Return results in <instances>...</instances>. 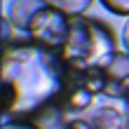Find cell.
Here are the masks:
<instances>
[{
	"label": "cell",
	"mask_w": 129,
	"mask_h": 129,
	"mask_svg": "<svg viewBox=\"0 0 129 129\" xmlns=\"http://www.w3.org/2000/svg\"><path fill=\"white\" fill-rule=\"evenodd\" d=\"M66 120L68 129H129V101L99 96L92 108Z\"/></svg>",
	"instance_id": "3"
},
{
	"label": "cell",
	"mask_w": 129,
	"mask_h": 129,
	"mask_svg": "<svg viewBox=\"0 0 129 129\" xmlns=\"http://www.w3.org/2000/svg\"><path fill=\"white\" fill-rule=\"evenodd\" d=\"M122 47H124V52H129V17L122 26Z\"/></svg>",
	"instance_id": "9"
},
{
	"label": "cell",
	"mask_w": 129,
	"mask_h": 129,
	"mask_svg": "<svg viewBox=\"0 0 129 129\" xmlns=\"http://www.w3.org/2000/svg\"><path fill=\"white\" fill-rule=\"evenodd\" d=\"M66 68L56 52L38 45L3 49V120H33L61 94Z\"/></svg>",
	"instance_id": "1"
},
{
	"label": "cell",
	"mask_w": 129,
	"mask_h": 129,
	"mask_svg": "<svg viewBox=\"0 0 129 129\" xmlns=\"http://www.w3.org/2000/svg\"><path fill=\"white\" fill-rule=\"evenodd\" d=\"M106 94L113 99H127L129 101V52H117L106 68Z\"/></svg>",
	"instance_id": "5"
},
{
	"label": "cell",
	"mask_w": 129,
	"mask_h": 129,
	"mask_svg": "<svg viewBox=\"0 0 129 129\" xmlns=\"http://www.w3.org/2000/svg\"><path fill=\"white\" fill-rule=\"evenodd\" d=\"M101 5L117 17H129V0H101Z\"/></svg>",
	"instance_id": "7"
},
{
	"label": "cell",
	"mask_w": 129,
	"mask_h": 129,
	"mask_svg": "<svg viewBox=\"0 0 129 129\" xmlns=\"http://www.w3.org/2000/svg\"><path fill=\"white\" fill-rule=\"evenodd\" d=\"M28 38L38 47L59 52L63 47L68 33H71V17L63 14L61 10L47 5L45 10H40L33 17V21L28 24Z\"/></svg>",
	"instance_id": "4"
},
{
	"label": "cell",
	"mask_w": 129,
	"mask_h": 129,
	"mask_svg": "<svg viewBox=\"0 0 129 129\" xmlns=\"http://www.w3.org/2000/svg\"><path fill=\"white\" fill-rule=\"evenodd\" d=\"M47 3L68 17H80V14H87V10H92L94 0H47Z\"/></svg>",
	"instance_id": "6"
},
{
	"label": "cell",
	"mask_w": 129,
	"mask_h": 129,
	"mask_svg": "<svg viewBox=\"0 0 129 129\" xmlns=\"http://www.w3.org/2000/svg\"><path fill=\"white\" fill-rule=\"evenodd\" d=\"M115 31L96 17H71V33L63 47L56 52L66 71L71 73H94L108 68L117 54Z\"/></svg>",
	"instance_id": "2"
},
{
	"label": "cell",
	"mask_w": 129,
	"mask_h": 129,
	"mask_svg": "<svg viewBox=\"0 0 129 129\" xmlns=\"http://www.w3.org/2000/svg\"><path fill=\"white\" fill-rule=\"evenodd\" d=\"M3 129H40L31 120H3Z\"/></svg>",
	"instance_id": "8"
}]
</instances>
